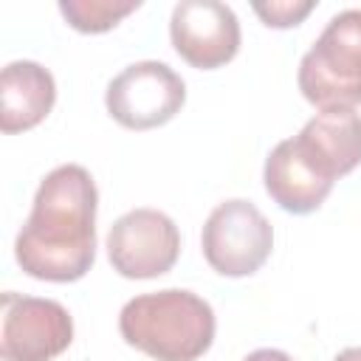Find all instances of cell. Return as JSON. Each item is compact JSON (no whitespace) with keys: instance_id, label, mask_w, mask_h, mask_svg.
<instances>
[{"instance_id":"6da1fadb","label":"cell","mask_w":361,"mask_h":361,"mask_svg":"<svg viewBox=\"0 0 361 361\" xmlns=\"http://www.w3.org/2000/svg\"><path fill=\"white\" fill-rule=\"evenodd\" d=\"M96 206L99 192L85 166L51 169L14 240L17 265L45 282L82 279L96 259Z\"/></svg>"},{"instance_id":"7a4b0ae2","label":"cell","mask_w":361,"mask_h":361,"mask_svg":"<svg viewBox=\"0 0 361 361\" xmlns=\"http://www.w3.org/2000/svg\"><path fill=\"white\" fill-rule=\"evenodd\" d=\"M214 327L212 305L180 288L141 293L118 313L121 338L155 361H197L212 347Z\"/></svg>"},{"instance_id":"3957f363","label":"cell","mask_w":361,"mask_h":361,"mask_svg":"<svg viewBox=\"0 0 361 361\" xmlns=\"http://www.w3.org/2000/svg\"><path fill=\"white\" fill-rule=\"evenodd\" d=\"M299 90L319 110L361 104V8L338 11L299 62Z\"/></svg>"},{"instance_id":"277c9868","label":"cell","mask_w":361,"mask_h":361,"mask_svg":"<svg viewBox=\"0 0 361 361\" xmlns=\"http://www.w3.org/2000/svg\"><path fill=\"white\" fill-rule=\"evenodd\" d=\"M200 245L206 262L220 276H251L271 257L274 228L251 200L234 197L209 214Z\"/></svg>"},{"instance_id":"5b68a950","label":"cell","mask_w":361,"mask_h":361,"mask_svg":"<svg viewBox=\"0 0 361 361\" xmlns=\"http://www.w3.org/2000/svg\"><path fill=\"white\" fill-rule=\"evenodd\" d=\"M186 102L183 79L164 62L144 59L127 65L107 85V113L127 130H152L175 118Z\"/></svg>"},{"instance_id":"8992f818","label":"cell","mask_w":361,"mask_h":361,"mask_svg":"<svg viewBox=\"0 0 361 361\" xmlns=\"http://www.w3.org/2000/svg\"><path fill=\"white\" fill-rule=\"evenodd\" d=\"M71 341L73 319L59 302L23 296L14 290L3 293V361H51L62 355L71 347Z\"/></svg>"},{"instance_id":"52a82bcc","label":"cell","mask_w":361,"mask_h":361,"mask_svg":"<svg viewBox=\"0 0 361 361\" xmlns=\"http://www.w3.org/2000/svg\"><path fill=\"white\" fill-rule=\"evenodd\" d=\"M180 254V231L158 209H133L121 214L107 234L113 271L127 279H152L166 274Z\"/></svg>"},{"instance_id":"ba28073f","label":"cell","mask_w":361,"mask_h":361,"mask_svg":"<svg viewBox=\"0 0 361 361\" xmlns=\"http://www.w3.org/2000/svg\"><path fill=\"white\" fill-rule=\"evenodd\" d=\"M172 48L197 71H214L240 51L237 14L217 0H180L169 20Z\"/></svg>"},{"instance_id":"9c48e42d","label":"cell","mask_w":361,"mask_h":361,"mask_svg":"<svg viewBox=\"0 0 361 361\" xmlns=\"http://www.w3.org/2000/svg\"><path fill=\"white\" fill-rule=\"evenodd\" d=\"M305 161L330 183L361 164V116L355 110H322L293 138Z\"/></svg>"},{"instance_id":"30bf717a","label":"cell","mask_w":361,"mask_h":361,"mask_svg":"<svg viewBox=\"0 0 361 361\" xmlns=\"http://www.w3.org/2000/svg\"><path fill=\"white\" fill-rule=\"evenodd\" d=\"M56 102V85L48 68L17 59L0 73V130L23 133L37 127Z\"/></svg>"},{"instance_id":"8fae6325","label":"cell","mask_w":361,"mask_h":361,"mask_svg":"<svg viewBox=\"0 0 361 361\" xmlns=\"http://www.w3.org/2000/svg\"><path fill=\"white\" fill-rule=\"evenodd\" d=\"M262 180H265V192L271 195V200L290 214L316 212L333 189V183L327 178H322L305 161V155L299 152L293 138H285L271 149V155L265 161Z\"/></svg>"},{"instance_id":"7c38bea8","label":"cell","mask_w":361,"mask_h":361,"mask_svg":"<svg viewBox=\"0 0 361 361\" xmlns=\"http://www.w3.org/2000/svg\"><path fill=\"white\" fill-rule=\"evenodd\" d=\"M141 3L130 0V3H113V0H62L59 11L65 14V20L82 31V34H102L116 28L127 14H133Z\"/></svg>"},{"instance_id":"4fadbf2b","label":"cell","mask_w":361,"mask_h":361,"mask_svg":"<svg viewBox=\"0 0 361 361\" xmlns=\"http://www.w3.org/2000/svg\"><path fill=\"white\" fill-rule=\"evenodd\" d=\"M316 8L313 0H302V3H290V0H282V3H257L254 11L262 17L265 25L271 28H290V25H299L310 11Z\"/></svg>"},{"instance_id":"5bb4252c","label":"cell","mask_w":361,"mask_h":361,"mask_svg":"<svg viewBox=\"0 0 361 361\" xmlns=\"http://www.w3.org/2000/svg\"><path fill=\"white\" fill-rule=\"evenodd\" d=\"M243 361H293L288 353H282V350H274V347H262V350H254V353H248Z\"/></svg>"},{"instance_id":"9a60e30c","label":"cell","mask_w":361,"mask_h":361,"mask_svg":"<svg viewBox=\"0 0 361 361\" xmlns=\"http://www.w3.org/2000/svg\"><path fill=\"white\" fill-rule=\"evenodd\" d=\"M333 361H361V347H347V350H341Z\"/></svg>"}]
</instances>
